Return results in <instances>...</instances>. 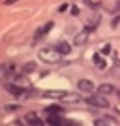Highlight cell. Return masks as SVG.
Wrapping results in <instances>:
<instances>
[{"label": "cell", "mask_w": 120, "mask_h": 126, "mask_svg": "<svg viewBox=\"0 0 120 126\" xmlns=\"http://www.w3.org/2000/svg\"><path fill=\"white\" fill-rule=\"evenodd\" d=\"M60 56H62V54L56 50V47H48V48H41V50H39V58H41L43 62H48V64L60 62Z\"/></svg>", "instance_id": "6da1fadb"}, {"label": "cell", "mask_w": 120, "mask_h": 126, "mask_svg": "<svg viewBox=\"0 0 120 126\" xmlns=\"http://www.w3.org/2000/svg\"><path fill=\"white\" fill-rule=\"evenodd\" d=\"M85 103L91 105V107H101V109H106V107H108V99H106V95H103V93H97V95L87 97Z\"/></svg>", "instance_id": "7a4b0ae2"}, {"label": "cell", "mask_w": 120, "mask_h": 126, "mask_svg": "<svg viewBox=\"0 0 120 126\" xmlns=\"http://www.w3.org/2000/svg\"><path fill=\"white\" fill-rule=\"evenodd\" d=\"M91 31H93V27H85L83 31H79V33H75L74 35V45L75 47H81V45H85L87 41H89V35H91Z\"/></svg>", "instance_id": "3957f363"}, {"label": "cell", "mask_w": 120, "mask_h": 126, "mask_svg": "<svg viewBox=\"0 0 120 126\" xmlns=\"http://www.w3.org/2000/svg\"><path fill=\"white\" fill-rule=\"evenodd\" d=\"M4 89H6V91H10V95H14V97H21L23 93H27L23 87L14 85V83H4Z\"/></svg>", "instance_id": "277c9868"}, {"label": "cell", "mask_w": 120, "mask_h": 126, "mask_svg": "<svg viewBox=\"0 0 120 126\" xmlns=\"http://www.w3.org/2000/svg\"><path fill=\"white\" fill-rule=\"evenodd\" d=\"M95 124L97 126H114L118 124V120H116V116H110V114H105V116H101V118H97L95 120Z\"/></svg>", "instance_id": "5b68a950"}, {"label": "cell", "mask_w": 120, "mask_h": 126, "mask_svg": "<svg viewBox=\"0 0 120 126\" xmlns=\"http://www.w3.org/2000/svg\"><path fill=\"white\" fill-rule=\"evenodd\" d=\"M60 101L62 103H79L81 97H79V93H68V91H64L62 97H60Z\"/></svg>", "instance_id": "8992f818"}, {"label": "cell", "mask_w": 120, "mask_h": 126, "mask_svg": "<svg viewBox=\"0 0 120 126\" xmlns=\"http://www.w3.org/2000/svg\"><path fill=\"white\" fill-rule=\"evenodd\" d=\"M77 89H79V91H85V93H91V91L95 89V85H93L91 79H79V81H77Z\"/></svg>", "instance_id": "52a82bcc"}, {"label": "cell", "mask_w": 120, "mask_h": 126, "mask_svg": "<svg viewBox=\"0 0 120 126\" xmlns=\"http://www.w3.org/2000/svg\"><path fill=\"white\" fill-rule=\"evenodd\" d=\"M114 91H116V89H114L112 83H103V85L97 87V93H103V95H110V93H114Z\"/></svg>", "instance_id": "ba28073f"}, {"label": "cell", "mask_w": 120, "mask_h": 126, "mask_svg": "<svg viewBox=\"0 0 120 126\" xmlns=\"http://www.w3.org/2000/svg\"><path fill=\"white\" fill-rule=\"evenodd\" d=\"M46 124H68V122H64L62 118H60V114H46Z\"/></svg>", "instance_id": "9c48e42d"}, {"label": "cell", "mask_w": 120, "mask_h": 126, "mask_svg": "<svg viewBox=\"0 0 120 126\" xmlns=\"http://www.w3.org/2000/svg\"><path fill=\"white\" fill-rule=\"evenodd\" d=\"M25 122H31V124H35V126H43V120H39L35 112H27L25 114Z\"/></svg>", "instance_id": "30bf717a"}, {"label": "cell", "mask_w": 120, "mask_h": 126, "mask_svg": "<svg viewBox=\"0 0 120 126\" xmlns=\"http://www.w3.org/2000/svg\"><path fill=\"white\" fill-rule=\"evenodd\" d=\"M56 50H58L60 54H62V56H64V54H68V52H70V50H72V47H70V45H68V43H66V41H60L58 45H56Z\"/></svg>", "instance_id": "8fae6325"}, {"label": "cell", "mask_w": 120, "mask_h": 126, "mask_svg": "<svg viewBox=\"0 0 120 126\" xmlns=\"http://www.w3.org/2000/svg\"><path fill=\"white\" fill-rule=\"evenodd\" d=\"M12 72H14V64H4V66H2V76H4V78H10Z\"/></svg>", "instance_id": "7c38bea8"}, {"label": "cell", "mask_w": 120, "mask_h": 126, "mask_svg": "<svg viewBox=\"0 0 120 126\" xmlns=\"http://www.w3.org/2000/svg\"><path fill=\"white\" fill-rule=\"evenodd\" d=\"M46 114H60L62 112V109H60L58 105H50V107H46Z\"/></svg>", "instance_id": "4fadbf2b"}, {"label": "cell", "mask_w": 120, "mask_h": 126, "mask_svg": "<svg viewBox=\"0 0 120 126\" xmlns=\"http://www.w3.org/2000/svg\"><path fill=\"white\" fill-rule=\"evenodd\" d=\"M35 70H37V64L35 62H27L23 66V72H25V74H31V72H35Z\"/></svg>", "instance_id": "5bb4252c"}, {"label": "cell", "mask_w": 120, "mask_h": 126, "mask_svg": "<svg viewBox=\"0 0 120 126\" xmlns=\"http://www.w3.org/2000/svg\"><path fill=\"white\" fill-rule=\"evenodd\" d=\"M62 93H64V91H45V97H52V99H60V97H62Z\"/></svg>", "instance_id": "9a60e30c"}, {"label": "cell", "mask_w": 120, "mask_h": 126, "mask_svg": "<svg viewBox=\"0 0 120 126\" xmlns=\"http://www.w3.org/2000/svg\"><path fill=\"white\" fill-rule=\"evenodd\" d=\"M93 64H95L97 68H103V66H105L103 58H101V54H95V56H93Z\"/></svg>", "instance_id": "2e32d148"}, {"label": "cell", "mask_w": 120, "mask_h": 126, "mask_svg": "<svg viewBox=\"0 0 120 126\" xmlns=\"http://www.w3.org/2000/svg\"><path fill=\"white\" fill-rule=\"evenodd\" d=\"M110 52H112L110 43H106V45H103V47H101V54H110Z\"/></svg>", "instance_id": "e0dca14e"}, {"label": "cell", "mask_w": 120, "mask_h": 126, "mask_svg": "<svg viewBox=\"0 0 120 126\" xmlns=\"http://www.w3.org/2000/svg\"><path fill=\"white\" fill-rule=\"evenodd\" d=\"M4 109H6L8 112H10V110H15V109H19V107H17V105H6Z\"/></svg>", "instance_id": "ac0fdd59"}, {"label": "cell", "mask_w": 120, "mask_h": 126, "mask_svg": "<svg viewBox=\"0 0 120 126\" xmlns=\"http://www.w3.org/2000/svg\"><path fill=\"white\" fill-rule=\"evenodd\" d=\"M79 14V8L77 6H72V16H77Z\"/></svg>", "instance_id": "d6986e66"}, {"label": "cell", "mask_w": 120, "mask_h": 126, "mask_svg": "<svg viewBox=\"0 0 120 126\" xmlns=\"http://www.w3.org/2000/svg\"><path fill=\"white\" fill-rule=\"evenodd\" d=\"M12 2H15V0H6V4H12Z\"/></svg>", "instance_id": "ffe728a7"}, {"label": "cell", "mask_w": 120, "mask_h": 126, "mask_svg": "<svg viewBox=\"0 0 120 126\" xmlns=\"http://www.w3.org/2000/svg\"><path fill=\"white\" fill-rule=\"evenodd\" d=\"M118 97H120V91H118Z\"/></svg>", "instance_id": "44dd1931"}]
</instances>
